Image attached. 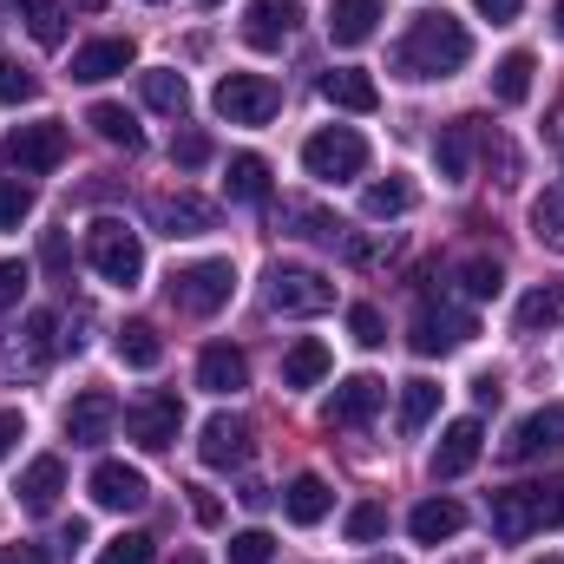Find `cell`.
Listing matches in <instances>:
<instances>
[{
  "mask_svg": "<svg viewBox=\"0 0 564 564\" xmlns=\"http://www.w3.org/2000/svg\"><path fill=\"white\" fill-rule=\"evenodd\" d=\"M224 184H230V204H263V197H270V164H263L257 151H237Z\"/></svg>",
  "mask_w": 564,
  "mask_h": 564,
  "instance_id": "33",
  "label": "cell"
},
{
  "mask_svg": "<svg viewBox=\"0 0 564 564\" xmlns=\"http://www.w3.org/2000/svg\"><path fill=\"white\" fill-rule=\"evenodd\" d=\"M191 512H197V525H217V519H224L217 492H204V486H191Z\"/></svg>",
  "mask_w": 564,
  "mask_h": 564,
  "instance_id": "49",
  "label": "cell"
},
{
  "mask_svg": "<svg viewBox=\"0 0 564 564\" xmlns=\"http://www.w3.org/2000/svg\"><path fill=\"white\" fill-rule=\"evenodd\" d=\"M564 322V276L558 282H539L525 302H519V335H545Z\"/></svg>",
  "mask_w": 564,
  "mask_h": 564,
  "instance_id": "31",
  "label": "cell"
},
{
  "mask_svg": "<svg viewBox=\"0 0 564 564\" xmlns=\"http://www.w3.org/2000/svg\"><path fill=\"white\" fill-rule=\"evenodd\" d=\"M79 7H86V13H99V7H106V0H79Z\"/></svg>",
  "mask_w": 564,
  "mask_h": 564,
  "instance_id": "58",
  "label": "cell"
},
{
  "mask_svg": "<svg viewBox=\"0 0 564 564\" xmlns=\"http://www.w3.org/2000/svg\"><path fill=\"white\" fill-rule=\"evenodd\" d=\"M473 59V33L453 13H421L408 26V40L394 46V73L401 79H453Z\"/></svg>",
  "mask_w": 564,
  "mask_h": 564,
  "instance_id": "1",
  "label": "cell"
},
{
  "mask_svg": "<svg viewBox=\"0 0 564 564\" xmlns=\"http://www.w3.org/2000/svg\"><path fill=\"white\" fill-rule=\"evenodd\" d=\"M126 433L139 440L144 453H164V446H177V433H184V401L177 394H144L139 408H126Z\"/></svg>",
  "mask_w": 564,
  "mask_h": 564,
  "instance_id": "12",
  "label": "cell"
},
{
  "mask_svg": "<svg viewBox=\"0 0 564 564\" xmlns=\"http://www.w3.org/2000/svg\"><path fill=\"white\" fill-rule=\"evenodd\" d=\"M322 99H328L335 112H375V106H381V86H375L361 66H335V73H322Z\"/></svg>",
  "mask_w": 564,
  "mask_h": 564,
  "instance_id": "22",
  "label": "cell"
},
{
  "mask_svg": "<svg viewBox=\"0 0 564 564\" xmlns=\"http://www.w3.org/2000/svg\"><path fill=\"white\" fill-rule=\"evenodd\" d=\"M230 295H237V270L224 257H204V263L171 270V308L177 315H217Z\"/></svg>",
  "mask_w": 564,
  "mask_h": 564,
  "instance_id": "6",
  "label": "cell"
},
{
  "mask_svg": "<svg viewBox=\"0 0 564 564\" xmlns=\"http://www.w3.org/2000/svg\"><path fill=\"white\" fill-rule=\"evenodd\" d=\"M20 440H26V421H20V414H7V408H0V459H7V453H13V446H20Z\"/></svg>",
  "mask_w": 564,
  "mask_h": 564,
  "instance_id": "51",
  "label": "cell"
},
{
  "mask_svg": "<svg viewBox=\"0 0 564 564\" xmlns=\"http://www.w3.org/2000/svg\"><path fill=\"white\" fill-rule=\"evenodd\" d=\"M276 558V539L270 532H237L230 539V564H270Z\"/></svg>",
  "mask_w": 564,
  "mask_h": 564,
  "instance_id": "46",
  "label": "cell"
},
{
  "mask_svg": "<svg viewBox=\"0 0 564 564\" xmlns=\"http://www.w3.org/2000/svg\"><path fill=\"white\" fill-rule=\"evenodd\" d=\"M197 7H217V0H197Z\"/></svg>",
  "mask_w": 564,
  "mask_h": 564,
  "instance_id": "62",
  "label": "cell"
},
{
  "mask_svg": "<svg viewBox=\"0 0 564 564\" xmlns=\"http://www.w3.org/2000/svg\"><path fill=\"white\" fill-rule=\"evenodd\" d=\"M33 93H40V79H33L20 59H7V53H0V106H26Z\"/></svg>",
  "mask_w": 564,
  "mask_h": 564,
  "instance_id": "41",
  "label": "cell"
},
{
  "mask_svg": "<svg viewBox=\"0 0 564 564\" xmlns=\"http://www.w3.org/2000/svg\"><path fill=\"white\" fill-rule=\"evenodd\" d=\"M328 506H335V492H328V479H322V473H295V479H289V492H282L289 525H322V519H328Z\"/></svg>",
  "mask_w": 564,
  "mask_h": 564,
  "instance_id": "24",
  "label": "cell"
},
{
  "mask_svg": "<svg viewBox=\"0 0 564 564\" xmlns=\"http://www.w3.org/2000/svg\"><path fill=\"white\" fill-rule=\"evenodd\" d=\"M177 564H204V558H191V552H184V558H177Z\"/></svg>",
  "mask_w": 564,
  "mask_h": 564,
  "instance_id": "60",
  "label": "cell"
},
{
  "mask_svg": "<svg viewBox=\"0 0 564 564\" xmlns=\"http://www.w3.org/2000/svg\"><path fill=\"white\" fill-rule=\"evenodd\" d=\"M59 492H66V459H59V453H40V459L20 473V506H26V512H53Z\"/></svg>",
  "mask_w": 564,
  "mask_h": 564,
  "instance_id": "23",
  "label": "cell"
},
{
  "mask_svg": "<svg viewBox=\"0 0 564 564\" xmlns=\"http://www.w3.org/2000/svg\"><path fill=\"white\" fill-rule=\"evenodd\" d=\"M539 564H564V558H539Z\"/></svg>",
  "mask_w": 564,
  "mask_h": 564,
  "instance_id": "61",
  "label": "cell"
},
{
  "mask_svg": "<svg viewBox=\"0 0 564 564\" xmlns=\"http://www.w3.org/2000/svg\"><path fill=\"white\" fill-rule=\"evenodd\" d=\"M433 414H440V388L433 381H408L401 388V433H421Z\"/></svg>",
  "mask_w": 564,
  "mask_h": 564,
  "instance_id": "38",
  "label": "cell"
},
{
  "mask_svg": "<svg viewBox=\"0 0 564 564\" xmlns=\"http://www.w3.org/2000/svg\"><path fill=\"white\" fill-rule=\"evenodd\" d=\"M282 217H289V224H302L295 237H315V243H341V224H335L328 210H308V204H282Z\"/></svg>",
  "mask_w": 564,
  "mask_h": 564,
  "instance_id": "40",
  "label": "cell"
},
{
  "mask_svg": "<svg viewBox=\"0 0 564 564\" xmlns=\"http://www.w3.org/2000/svg\"><path fill=\"white\" fill-rule=\"evenodd\" d=\"M368 564H408V558H368Z\"/></svg>",
  "mask_w": 564,
  "mask_h": 564,
  "instance_id": "59",
  "label": "cell"
},
{
  "mask_svg": "<svg viewBox=\"0 0 564 564\" xmlns=\"http://www.w3.org/2000/svg\"><path fill=\"white\" fill-rule=\"evenodd\" d=\"M473 335H479L473 308H453V302H440V308H433V302H426L421 315H414V335H408V341H414V355L433 361V355H459Z\"/></svg>",
  "mask_w": 564,
  "mask_h": 564,
  "instance_id": "10",
  "label": "cell"
},
{
  "mask_svg": "<svg viewBox=\"0 0 564 564\" xmlns=\"http://www.w3.org/2000/svg\"><path fill=\"white\" fill-rule=\"evenodd\" d=\"M66 151H73V139H66V126H59V119L13 126V132L0 139V158H7L20 177H46V171H59V164H66Z\"/></svg>",
  "mask_w": 564,
  "mask_h": 564,
  "instance_id": "8",
  "label": "cell"
},
{
  "mask_svg": "<svg viewBox=\"0 0 564 564\" xmlns=\"http://www.w3.org/2000/svg\"><path fill=\"white\" fill-rule=\"evenodd\" d=\"M564 446V408L552 401V408H532L525 421L512 426V440L499 446V459L506 466H525V459H545V453H558Z\"/></svg>",
  "mask_w": 564,
  "mask_h": 564,
  "instance_id": "13",
  "label": "cell"
},
{
  "mask_svg": "<svg viewBox=\"0 0 564 564\" xmlns=\"http://www.w3.org/2000/svg\"><path fill=\"white\" fill-rule=\"evenodd\" d=\"M13 7H20V20H26V33L40 46H59L66 40V7L59 0H13Z\"/></svg>",
  "mask_w": 564,
  "mask_h": 564,
  "instance_id": "37",
  "label": "cell"
},
{
  "mask_svg": "<svg viewBox=\"0 0 564 564\" xmlns=\"http://www.w3.org/2000/svg\"><path fill=\"white\" fill-rule=\"evenodd\" d=\"M86 126H93V132H99V139H106V144H126V151H139V144H144L139 119H132V112H126V106H112V99H99V106H93V119H86Z\"/></svg>",
  "mask_w": 564,
  "mask_h": 564,
  "instance_id": "36",
  "label": "cell"
},
{
  "mask_svg": "<svg viewBox=\"0 0 564 564\" xmlns=\"http://www.w3.org/2000/svg\"><path fill=\"white\" fill-rule=\"evenodd\" d=\"M46 263H53V270H66V237H59V230L46 237Z\"/></svg>",
  "mask_w": 564,
  "mask_h": 564,
  "instance_id": "55",
  "label": "cell"
},
{
  "mask_svg": "<svg viewBox=\"0 0 564 564\" xmlns=\"http://www.w3.org/2000/svg\"><path fill=\"white\" fill-rule=\"evenodd\" d=\"M59 348H66L59 315L33 308V315H26V328H13V335L0 341V381H40V375H46V361H53Z\"/></svg>",
  "mask_w": 564,
  "mask_h": 564,
  "instance_id": "3",
  "label": "cell"
},
{
  "mask_svg": "<svg viewBox=\"0 0 564 564\" xmlns=\"http://www.w3.org/2000/svg\"><path fill=\"white\" fill-rule=\"evenodd\" d=\"M86 492H93V506H106V512H144V499H151L144 473L126 466V459H99L93 479H86Z\"/></svg>",
  "mask_w": 564,
  "mask_h": 564,
  "instance_id": "15",
  "label": "cell"
},
{
  "mask_svg": "<svg viewBox=\"0 0 564 564\" xmlns=\"http://www.w3.org/2000/svg\"><path fill=\"white\" fill-rule=\"evenodd\" d=\"M171 158H177L184 171H197V164L210 158V139H204V132H177V139H171Z\"/></svg>",
  "mask_w": 564,
  "mask_h": 564,
  "instance_id": "48",
  "label": "cell"
},
{
  "mask_svg": "<svg viewBox=\"0 0 564 564\" xmlns=\"http://www.w3.org/2000/svg\"><path fill=\"white\" fill-rule=\"evenodd\" d=\"M479 446H486V426L479 421H453L446 433H440V446H433V479H459V473H473Z\"/></svg>",
  "mask_w": 564,
  "mask_h": 564,
  "instance_id": "20",
  "label": "cell"
},
{
  "mask_svg": "<svg viewBox=\"0 0 564 564\" xmlns=\"http://www.w3.org/2000/svg\"><path fill=\"white\" fill-rule=\"evenodd\" d=\"M552 144H558V151H564V112H558V119H552Z\"/></svg>",
  "mask_w": 564,
  "mask_h": 564,
  "instance_id": "56",
  "label": "cell"
},
{
  "mask_svg": "<svg viewBox=\"0 0 564 564\" xmlns=\"http://www.w3.org/2000/svg\"><path fill=\"white\" fill-rule=\"evenodd\" d=\"M532 237H539L552 257H564V184H545V191L532 197Z\"/></svg>",
  "mask_w": 564,
  "mask_h": 564,
  "instance_id": "32",
  "label": "cell"
},
{
  "mask_svg": "<svg viewBox=\"0 0 564 564\" xmlns=\"http://www.w3.org/2000/svg\"><path fill=\"white\" fill-rule=\"evenodd\" d=\"M217 119H230V126H270L282 106V86L270 73H224L217 79Z\"/></svg>",
  "mask_w": 564,
  "mask_h": 564,
  "instance_id": "7",
  "label": "cell"
},
{
  "mask_svg": "<svg viewBox=\"0 0 564 564\" xmlns=\"http://www.w3.org/2000/svg\"><path fill=\"white\" fill-rule=\"evenodd\" d=\"M0 564H46V552H40V545H7Z\"/></svg>",
  "mask_w": 564,
  "mask_h": 564,
  "instance_id": "53",
  "label": "cell"
},
{
  "mask_svg": "<svg viewBox=\"0 0 564 564\" xmlns=\"http://www.w3.org/2000/svg\"><path fill=\"white\" fill-rule=\"evenodd\" d=\"M486 519H492V539H506V545L564 525V473L558 479H539V486H506V492H492V512H486Z\"/></svg>",
  "mask_w": 564,
  "mask_h": 564,
  "instance_id": "2",
  "label": "cell"
},
{
  "mask_svg": "<svg viewBox=\"0 0 564 564\" xmlns=\"http://www.w3.org/2000/svg\"><path fill=\"white\" fill-rule=\"evenodd\" d=\"M375 26H381V0H335L328 7V40L335 46H361V40H375Z\"/></svg>",
  "mask_w": 564,
  "mask_h": 564,
  "instance_id": "25",
  "label": "cell"
},
{
  "mask_svg": "<svg viewBox=\"0 0 564 564\" xmlns=\"http://www.w3.org/2000/svg\"><path fill=\"white\" fill-rule=\"evenodd\" d=\"M197 388H204V394H243V388H250V361H243V348L210 341V348L197 355Z\"/></svg>",
  "mask_w": 564,
  "mask_h": 564,
  "instance_id": "19",
  "label": "cell"
},
{
  "mask_svg": "<svg viewBox=\"0 0 564 564\" xmlns=\"http://www.w3.org/2000/svg\"><path fill=\"white\" fill-rule=\"evenodd\" d=\"M328 368H335V355H328L315 335H302V341L282 355V388H322V381H328Z\"/></svg>",
  "mask_w": 564,
  "mask_h": 564,
  "instance_id": "26",
  "label": "cell"
},
{
  "mask_svg": "<svg viewBox=\"0 0 564 564\" xmlns=\"http://www.w3.org/2000/svg\"><path fill=\"white\" fill-rule=\"evenodd\" d=\"M381 532H388V506H375V499H368V506H355V512H348V539H355V545H375Z\"/></svg>",
  "mask_w": 564,
  "mask_h": 564,
  "instance_id": "44",
  "label": "cell"
},
{
  "mask_svg": "<svg viewBox=\"0 0 564 564\" xmlns=\"http://www.w3.org/2000/svg\"><path fill=\"white\" fill-rule=\"evenodd\" d=\"M250 453H257V426L243 421V414H210L204 433H197V459H204L210 473L250 466Z\"/></svg>",
  "mask_w": 564,
  "mask_h": 564,
  "instance_id": "11",
  "label": "cell"
},
{
  "mask_svg": "<svg viewBox=\"0 0 564 564\" xmlns=\"http://www.w3.org/2000/svg\"><path fill=\"white\" fill-rule=\"evenodd\" d=\"M348 335H355L361 348H381V341H388V322H381V308L355 302V308H348Z\"/></svg>",
  "mask_w": 564,
  "mask_h": 564,
  "instance_id": "43",
  "label": "cell"
},
{
  "mask_svg": "<svg viewBox=\"0 0 564 564\" xmlns=\"http://www.w3.org/2000/svg\"><path fill=\"white\" fill-rule=\"evenodd\" d=\"M151 558H158V552H151V539H144V532H119V539L99 552V564H151Z\"/></svg>",
  "mask_w": 564,
  "mask_h": 564,
  "instance_id": "45",
  "label": "cell"
},
{
  "mask_svg": "<svg viewBox=\"0 0 564 564\" xmlns=\"http://www.w3.org/2000/svg\"><path fill=\"white\" fill-rule=\"evenodd\" d=\"M361 210H368L375 224H388V217H408V210H414V184H408L401 171H388V177H375V184L361 191Z\"/></svg>",
  "mask_w": 564,
  "mask_h": 564,
  "instance_id": "28",
  "label": "cell"
},
{
  "mask_svg": "<svg viewBox=\"0 0 564 564\" xmlns=\"http://www.w3.org/2000/svg\"><path fill=\"white\" fill-rule=\"evenodd\" d=\"M459 525H466V512H459L453 499H426V506H414V519H408V532H414L421 545H446V539H459Z\"/></svg>",
  "mask_w": 564,
  "mask_h": 564,
  "instance_id": "29",
  "label": "cell"
},
{
  "mask_svg": "<svg viewBox=\"0 0 564 564\" xmlns=\"http://www.w3.org/2000/svg\"><path fill=\"white\" fill-rule=\"evenodd\" d=\"M112 426H119V401H112L106 388H86V394L66 408V440H73V446H106Z\"/></svg>",
  "mask_w": 564,
  "mask_h": 564,
  "instance_id": "18",
  "label": "cell"
},
{
  "mask_svg": "<svg viewBox=\"0 0 564 564\" xmlns=\"http://www.w3.org/2000/svg\"><path fill=\"white\" fill-rule=\"evenodd\" d=\"M151 230H164L171 243L177 237H210L217 230V204H204L191 191H164V197H151Z\"/></svg>",
  "mask_w": 564,
  "mask_h": 564,
  "instance_id": "14",
  "label": "cell"
},
{
  "mask_svg": "<svg viewBox=\"0 0 564 564\" xmlns=\"http://www.w3.org/2000/svg\"><path fill=\"white\" fill-rule=\"evenodd\" d=\"M270 308L276 315H322V308H335V282L308 263H276L270 270Z\"/></svg>",
  "mask_w": 564,
  "mask_h": 564,
  "instance_id": "9",
  "label": "cell"
},
{
  "mask_svg": "<svg viewBox=\"0 0 564 564\" xmlns=\"http://www.w3.org/2000/svg\"><path fill=\"white\" fill-rule=\"evenodd\" d=\"M473 394H479V408H499V394H506V388H499V375H479V381H473Z\"/></svg>",
  "mask_w": 564,
  "mask_h": 564,
  "instance_id": "52",
  "label": "cell"
},
{
  "mask_svg": "<svg viewBox=\"0 0 564 564\" xmlns=\"http://www.w3.org/2000/svg\"><path fill=\"white\" fill-rule=\"evenodd\" d=\"M381 401H388V388H381L375 375H348V381H335V394H328L322 421H328V426H368L375 414H381Z\"/></svg>",
  "mask_w": 564,
  "mask_h": 564,
  "instance_id": "16",
  "label": "cell"
},
{
  "mask_svg": "<svg viewBox=\"0 0 564 564\" xmlns=\"http://www.w3.org/2000/svg\"><path fill=\"white\" fill-rule=\"evenodd\" d=\"M459 289H466L473 302H492V295L506 289V270H499L492 257H466V263H459Z\"/></svg>",
  "mask_w": 564,
  "mask_h": 564,
  "instance_id": "39",
  "label": "cell"
},
{
  "mask_svg": "<svg viewBox=\"0 0 564 564\" xmlns=\"http://www.w3.org/2000/svg\"><path fill=\"white\" fill-rule=\"evenodd\" d=\"M302 171L322 177V184H348L368 171V139L355 126H322L315 139L302 144Z\"/></svg>",
  "mask_w": 564,
  "mask_h": 564,
  "instance_id": "4",
  "label": "cell"
},
{
  "mask_svg": "<svg viewBox=\"0 0 564 564\" xmlns=\"http://www.w3.org/2000/svg\"><path fill=\"white\" fill-rule=\"evenodd\" d=\"M295 26H302V0H250V13H243V40H250L257 53L289 46Z\"/></svg>",
  "mask_w": 564,
  "mask_h": 564,
  "instance_id": "17",
  "label": "cell"
},
{
  "mask_svg": "<svg viewBox=\"0 0 564 564\" xmlns=\"http://www.w3.org/2000/svg\"><path fill=\"white\" fill-rule=\"evenodd\" d=\"M492 99L499 106H525L532 99V53H506L492 66Z\"/></svg>",
  "mask_w": 564,
  "mask_h": 564,
  "instance_id": "34",
  "label": "cell"
},
{
  "mask_svg": "<svg viewBox=\"0 0 564 564\" xmlns=\"http://www.w3.org/2000/svg\"><path fill=\"white\" fill-rule=\"evenodd\" d=\"M552 26H558V40H564V0H558V13H552Z\"/></svg>",
  "mask_w": 564,
  "mask_h": 564,
  "instance_id": "57",
  "label": "cell"
},
{
  "mask_svg": "<svg viewBox=\"0 0 564 564\" xmlns=\"http://www.w3.org/2000/svg\"><path fill=\"white\" fill-rule=\"evenodd\" d=\"M473 7H479V13H486V20H492V26H512V20H519V7H525V0H473Z\"/></svg>",
  "mask_w": 564,
  "mask_h": 564,
  "instance_id": "50",
  "label": "cell"
},
{
  "mask_svg": "<svg viewBox=\"0 0 564 564\" xmlns=\"http://www.w3.org/2000/svg\"><path fill=\"white\" fill-rule=\"evenodd\" d=\"M119 361H126V368H158V361H164V335H158L151 322H126V328H119Z\"/></svg>",
  "mask_w": 564,
  "mask_h": 564,
  "instance_id": "35",
  "label": "cell"
},
{
  "mask_svg": "<svg viewBox=\"0 0 564 564\" xmlns=\"http://www.w3.org/2000/svg\"><path fill=\"white\" fill-rule=\"evenodd\" d=\"M139 86H144V106H151V112H164V119H184V112H191V86H184V73L151 66Z\"/></svg>",
  "mask_w": 564,
  "mask_h": 564,
  "instance_id": "30",
  "label": "cell"
},
{
  "mask_svg": "<svg viewBox=\"0 0 564 564\" xmlns=\"http://www.w3.org/2000/svg\"><path fill=\"white\" fill-rule=\"evenodd\" d=\"M453 564H473V558H453Z\"/></svg>",
  "mask_w": 564,
  "mask_h": 564,
  "instance_id": "63",
  "label": "cell"
},
{
  "mask_svg": "<svg viewBox=\"0 0 564 564\" xmlns=\"http://www.w3.org/2000/svg\"><path fill=\"white\" fill-rule=\"evenodd\" d=\"M26 282H33V270H26V263H0V308H20Z\"/></svg>",
  "mask_w": 564,
  "mask_h": 564,
  "instance_id": "47",
  "label": "cell"
},
{
  "mask_svg": "<svg viewBox=\"0 0 564 564\" xmlns=\"http://www.w3.org/2000/svg\"><path fill=\"white\" fill-rule=\"evenodd\" d=\"M433 164H440L446 184H466V171H473V119L440 126V139H433Z\"/></svg>",
  "mask_w": 564,
  "mask_h": 564,
  "instance_id": "27",
  "label": "cell"
},
{
  "mask_svg": "<svg viewBox=\"0 0 564 564\" xmlns=\"http://www.w3.org/2000/svg\"><path fill=\"white\" fill-rule=\"evenodd\" d=\"M33 217V191L20 177H0V230H20Z\"/></svg>",
  "mask_w": 564,
  "mask_h": 564,
  "instance_id": "42",
  "label": "cell"
},
{
  "mask_svg": "<svg viewBox=\"0 0 564 564\" xmlns=\"http://www.w3.org/2000/svg\"><path fill=\"white\" fill-rule=\"evenodd\" d=\"M86 263H93L106 282L132 289V282L144 276V243H139V230H126L119 217H99V224L86 230Z\"/></svg>",
  "mask_w": 564,
  "mask_h": 564,
  "instance_id": "5",
  "label": "cell"
},
{
  "mask_svg": "<svg viewBox=\"0 0 564 564\" xmlns=\"http://www.w3.org/2000/svg\"><path fill=\"white\" fill-rule=\"evenodd\" d=\"M59 545H66V552H79V545H86V525H79V519H66V525H59Z\"/></svg>",
  "mask_w": 564,
  "mask_h": 564,
  "instance_id": "54",
  "label": "cell"
},
{
  "mask_svg": "<svg viewBox=\"0 0 564 564\" xmlns=\"http://www.w3.org/2000/svg\"><path fill=\"white\" fill-rule=\"evenodd\" d=\"M132 66V40H86L73 53V79L79 86H99V79H119Z\"/></svg>",
  "mask_w": 564,
  "mask_h": 564,
  "instance_id": "21",
  "label": "cell"
}]
</instances>
